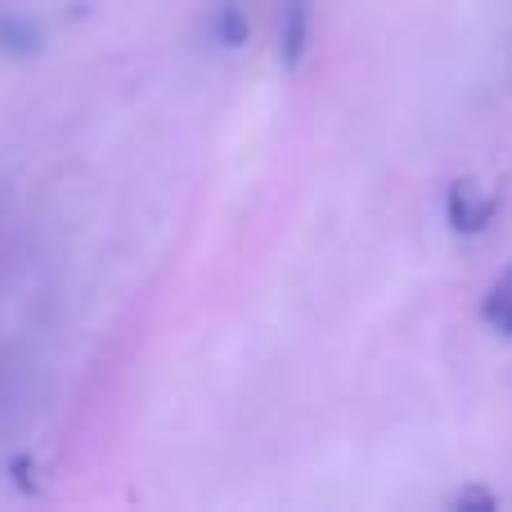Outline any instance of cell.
Segmentation results:
<instances>
[{
	"instance_id": "6",
	"label": "cell",
	"mask_w": 512,
	"mask_h": 512,
	"mask_svg": "<svg viewBox=\"0 0 512 512\" xmlns=\"http://www.w3.org/2000/svg\"><path fill=\"white\" fill-rule=\"evenodd\" d=\"M454 508L459 512H481V508H495V495H490V490H481V486H472V490H463L459 499H454Z\"/></svg>"
},
{
	"instance_id": "4",
	"label": "cell",
	"mask_w": 512,
	"mask_h": 512,
	"mask_svg": "<svg viewBox=\"0 0 512 512\" xmlns=\"http://www.w3.org/2000/svg\"><path fill=\"white\" fill-rule=\"evenodd\" d=\"M248 36H252V23H248V14H243V5H221V9H212V41L216 45H225V50H239V45H248Z\"/></svg>"
},
{
	"instance_id": "5",
	"label": "cell",
	"mask_w": 512,
	"mask_h": 512,
	"mask_svg": "<svg viewBox=\"0 0 512 512\" xmlns=\"http://www.w3.org/2000/svg\"><path fill=\"white\" fill-rule=\"evenodd\" d=\"M0 50L9 54H32L36 50V27L27 23V18L9 14V9H0Z\"/></svg>"
},
{
	"instance_id": "1",
	"label": "cell",
	"mask_w": 512,
	"mask_h": 512,
	"mask_svg": "<svg viewBox=\"0 0 512 512\" xmlns=\"http://www.w3.org/2000/svg\"><path fill=\"white\" fill-rule=\"evenodd\" d=\"M495 207H499L495 194H486L477 180H454L445 189V216H450V225L459 234H481L495 221Z\"/></svg>"
},
{
	"instance_id": "3",
	"label": "cell",
	"mask_w": 512,
	"mask_h": 512,
	"mask_svg": "<svg viewBox=\"0 0 512 512\" xmlns=\"http://www.w3.org/2000/svg\"><path fill=\"white\" fill-rule=\"evenodd\" d=\"M481 319H486L499 337H512V265H504V270L495 274V283L486 288V297H481Z\"/></svg>"
},
{
	"instance_id": "2",
	"label": "cell",
	"mask_w": 512,
	"mask_h": 512,
	"mask_svg": "<svg viewBox=\"0 0 512 512\" xmlns=\"http://www.w3.org/2000/svg\"><path fill=\"white\" fill-rule=\"evenodd\" d=\"M310 45V0H283V27H279V54L283 68H297Z\"/></svg>"
}]
</instances>
